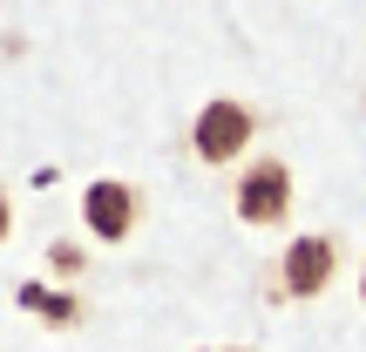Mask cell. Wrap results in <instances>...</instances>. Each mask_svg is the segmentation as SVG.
Listing matches in <instances>:
<instances>
[{
  "label": "cell",
  "mask_w": 366,
  "mask_h": 352,
  "mask_svg": "<svg viewBox=\"0 0 366 352\" xmlns=\"http://www.w3.org/2000/svg\"><path fill=\"white\" fill-rule=\"evenodd\" d=\"M14 237V203H7V190H0V244Z\"/></svg>",
  "instance_id": "cell-7"
},
{
  "label": "cell",
  "mask_w": 366,
  "mask_h": 352,
  "mask_svg": "<svg viewBox=\"0 0 366 352\" xmlns=\"http://www.w3.org/2000/svg\"><path fill=\"white\" fill-rule=\"evenodd\" d=\"M231 352H251V346H231Z\"/></svg>",
  "instance_id": "cell-9"
},
{
  "label": "cell",
  "mask_w": 366,
  "mask_h": 352,
  "mask_svg": "<svg viewBox=\"0 0 366 352\" xmlns=\"http://www.w3.org/2000/svg\"><path fill=\"white\" fill-rule=\"evenodd\" d=\"M251 136H258V109L237 102V95H210L197 109V122H190V156L224 170V163H237L251 149Z\"/></svg>",
  "instance_id": "cell-1"
},
{
  "label": "cell",
  "mask_w": 366,
  "mask_h": 352,
  "mask_svg": "<svg viewBox=\"0 0 366 352\" xmlns=\"http://www.w3.org/2000/svg\"><path fill=\"white\" fill-rule=\"evenodd\" d=\"M81 223H89L95 244H129V231L143 223V190L122 176H95L81 190Z\"/></svg>",
  "instance_id": "cell-4"
},
{
  "label": "cell",
  "mask_w": 366,
  "mask_h": 352,
  "mask_svg": "<svg viewBox=\"0 0 366 352\" xmlns=\"http://www.w3.org/2000/svg\"><path fill=\"white\" fill-rule=\"evenodd\" d=\"M48 271H61V278H81V271H89V258H81V244H68V237H54V244H48Z\"/></svg>",
  "instance_id": "cell-6"
},
{
  "label": "cell",
  "mask_w": 366,
  "mask_h": 352,
  "mask_svg": "<svg viewBox=\"0 0 366 352\" xmlns=\"http://www.w3.org/2000/svg\"><path fill=\"white\" fill-rule=\"evenodd\" d=\"M360 305H366V264H360Z\"/></svg>",
  "instance_id": "cell-8"
},
{
  "label": "cell",
  "mask_w": 366,
  "mask_h": 352,
  "mask_svg": "<svg viewBox=\"0 0 366 352\" xmlns=\"http://www.w3.org/2000/svg\"><path fill=\"white\" fill-rule=\"evenodd\" d=\"M14 298H21V312H41L54 332L81 326V298H75V291H48V285H34V278H27V285L14 291Z\"/></svg>",
  "instance_id": "cell-5"
},
{
  "label": "cell",
  "mask_w": 366,
  "mask_h": 352,
  "mask_svg": "<svg viewBox=\"0 0 366 352\" xmlns=\"http://www.w3.org/2000/svg\"><path fill=\"white\" fill-rule=\"evenodd\" d=\"M231 210L251 223V231H272V223L292 217V163L278 156H258L237 170V190H231Z\"/></svg>",
  "instance_id": "cell-2"
},
{
  "label": "cell",
  "mask_w": 366,
  "mask_h": 352,
  "mask_svg": "<svg viewBox=\"0 0 366 352\" xmlns=\"http://www.w3.org/2000/svg\"><path fill=\"white\" fill-rule=\"evenodd\" d=\"M332 278H340V237L305 231V237H292L285 258H278V298H319Z\"/></svg>",
  "instance_id": "cell-3"
}]
</instances>
